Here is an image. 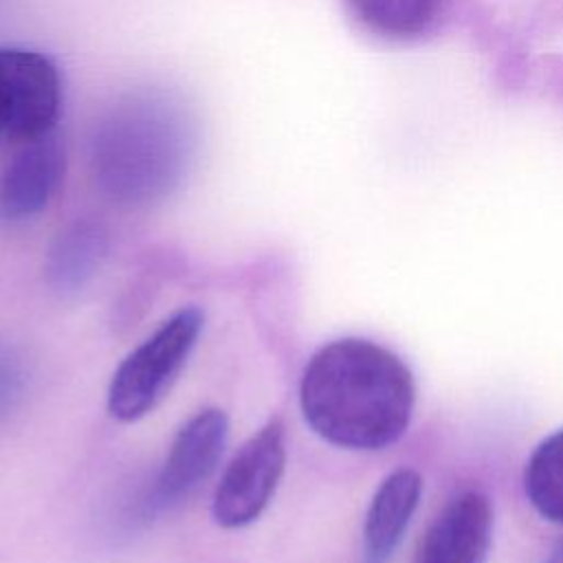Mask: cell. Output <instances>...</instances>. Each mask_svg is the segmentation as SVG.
Listing matches in <instances>:
<instances>
[{
	"label": "cell",
	"instance_id": "cell-1",
	"mask_svg": "<svg viewBox=\"0 0 563 563\" xmlns=\"http://www.w3.org/2000/svg\"><path fill=\"white\" fill-rule=\"evenodd\" d=\"M409 367L367 339H339L319 347L299 383V405L317 435L343 449L394 444L413 411Z\"/></svg>",
	"mask_w": 563,
	"mask_h": 563
},
{
	"label": "cell",
	"instance_id": "cell-2",
	"mask_svg": "<svg viewBox=\"0 0 563 563\" xmlns=\"http://www.w3.org/2000/svg\"><path fill=\"white\" fill-rule=\"evenodd\" d=\"M198 150V121L180 95L139 88L114 99L95 121L90 169L101 194L121 207H150L187 178Z\"/></svg>",
	"mask_w": 563,
	"mask_h": 563
},
{
	"label": "cell",
	"instance_id": "cell-3",
	"mask_svg": "<svg viewBox=\"0 0 563 563\" xmlns=\"http://www.w3.org/2000/svg\"><path fill=\"white\" fill-rule=\"evenodd\" d=\"M202 323L205 314L200 308H180L121 361L108 387V411L112 418L134 422L163 400L185 367Z\"/></svg>",
	"mask_w": 563,
	"mask_h": 563
},
{
	"label": "cell",
	"instance_id": "cell-4",
	"mask_svg": "<svg viewBox=\"0 0 563 563\" xmlns=\"http://www.w3.org/2000/svg\"><path fill=\"white\" fill-rule=\"evenodd\" d=\"M62 97L59 70L44 53L0 46V136L26 143L51 134Z\"/></svg>",
	"mask_w": 563,
	"mask_h": 563
},
{
	"label": "cell",
	"instance_id": "cell-5",
	"mask_svg": "<svg viewBox=\"0 0 563 563\" xmlns=\"http://www.w3.org/2000/svg\"><path fill=\"white\" fill-rule=\"evenodd\" d=\"M286 466L284 424L275 418L251 435L227 464L211 512L222 528L253 523L275 495Z\"/></svg>",
	"mask_w": 563,
	"mask_h": 563
},
{
	"label": "cell",
	"instance_id": "cell-6",
	"mask_svg": "<svg viewBox=\"0 0 563 563\" xmlns=\"http://www.w3.org/2000/svg\"><path fill=\"white\" fill-rule=\"evenodd\" d=\"M227 433L229 420L222 409L209 407L191 416L169 446L147 495L145 510H169L189 497L213 473L227 444Z\"/></svg>",
	"mask_w": 563,
	"mask_h": 563
},
{
	"label": "cell",
	"instance_id": "cell-7",
	"mask_svg": "<svg viewBox=\"0 0 563 563\" xmlns=\"http://www.w3.org/2000/svg\"><path fill=\"white\" fill-rule=\"evenodd\" d=\"M66 174V154L57 136L22 143L0 176V220L24 222L42 213Z\"/></svg>",
	"mask_w": 563,
	"mask_h": 563
},
{
	"label": "cell",
	"instance_id": "cell-8",
	"mask_svg": "<svg viewBox=\"0 0 563 563\" xmlns=\"http://www.w3.org/2000/svg\"><path fill=\"white\" fill-rule=\"evenodd\" d=\"M493 534V506L479 490L449 499L422 534L416 563H484Z\"/></svg>",
	"mask_w": 563,
	"mask_h": 563
},
{
	"label": "cell",
	"instance_id": "cell-9",
	"mask_svg": "<svg viewBox=\"0 0 563 563\" xmlns=\"http://www.w3.org/2000/svg\"><path fill=\"white\" fill-rule=\"evenodd\" d=\"M422 479L413 468H398L376 488L363 523V563H385L418 506Z\"/></svg>",
	"mask_w": 563,
	"mask_h": 563
},
{
	"label": "cell",
	"instance_id": "cell-10",
	"mask_svg": "<svg viewBox=\"0 0 563 563\" xmlns=\"http://www.w3.org/2000/svg\"><path fill=\"white\" fill-rule=\"evenodd\" d=\"M108 244V229L95 218H79L66 224L46 251L44 277L51 290L59 295L81 290L101 268Z\"/></svg>",
	"mask_w": 563,
	"mask_h": 563
},
{
	"label": "cell",
	"instance_id": "cell-11",
	"mask_svg": "<svg viewBox=\"0 0 563 563\" xmlns=\"http://www.w3.org/2000/svg\"><path fill=\"white\" fill-rule=\"evenodd\" d=\"M345 4L367 31L387 40H409L431 26L440 0H345Z\"/></svg>",
	"mask_w": 563,
	"mask_h": 563
},
{
	"label": "cell",
	"instance_id": "cell-12",
	"mask_svg": "<svg viewBox=\"0 0 563 563\" xmlns=\"http://www.w3.org/2000/svg\"><path fill=\"white\" fill-rule=\"evenodd\" d=\"M523 490L541 517L563 526V429L532 451L523 471Z\"/></svg>",
	"mask_w": 563,
	"mask_h": 563
},
{
	"label": "cell",
	"instance_id": "cell-13",
	"mask_svg": "<svg viewBox=\"0 0 563 563\" xmlns=\"http://www.w3.org/2000/svg\"><path fill=\"white\" fill-rule=\"evenodd\" d=\"M29 383V369L13 345L0 343V420L22 400Z\"/></svg>",
	"mask_w": 563,
	"mask_h": 563
},
{
	"label": "cell",
	"instance_id": "cell-14",
	"mask_svg": "<svg viewBox=\"0 0 563 563\" xmlns=\"http://www.w3.org/2000/svg\"><path fill=\"white\" fill-rule=\"evenodd\" d=\"M545 563H563V539L554 545V550L550 552V556H548Z\"/></svg>",
	"mask_w": 563,
	"mask_h": 563
}]
</instances>
